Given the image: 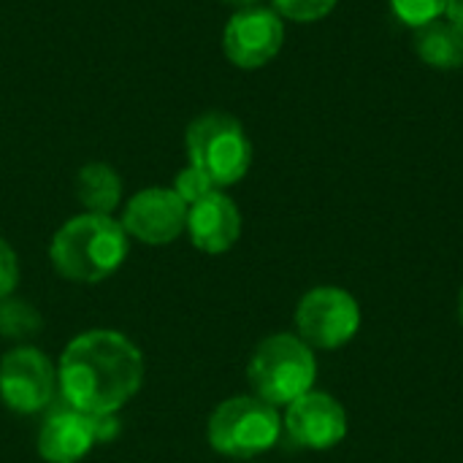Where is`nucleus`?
<instances>
[{
	"mask_svg": "<svg viewBox=\"0 0 463 463\" xmlns=\"http://www.w3.org/2000/svg\"><path fill=\"white\" fill-rule=\"evenodd\" d=\"M285 43V22L274 8L255 5L233 11L222 30V52L241 71L269 65Z\"/></svg>",
	"mask_w": 463,
	"mask_h": 463,
	"instance_id": "nucleus-8",
	"label": "nucleus"
},
{
	"mask_svg": "<svg viewBox=\"0 0 463 463\" xmlns=\"http://www.w3.org/2000/svg\"><path fill=\"white\" fill-rule=\"evenodd\" d=\"M282 437V415L255 393L225 399L206 423L209 448L231 461H252Z\"/></svg>",
	"mask_w": 463,
	"mask_h": 463,
	"instance_id": "nucleus-4",
	"label": "nucleus"
},
{
	"mask_svg": "<svg viewBox=\"0 0 463 463\" xmlns=\"http://www.w3.org/2000/svg\"><path fill=\"white\" fill-rule=\"evenodd\" d=\"M336 3L339 0H271V8L282 19H290L298 24H312V22L326 19L336 8Z\"/></svg>",
	"mask_w": 463,
	"mask_h": 463,
	"instance_id": "nucleus-17",
	"label": "nucleus"
},
{
	"mask_svg": "<svg viewBox=\"0 0 463 463\" xmlns=\"http://www.w3.org/2000/svg\"><path fill=\"white\" fill-rule=\"evenodd\" d=\"M187 163L203 171L220 190L239 184L252 165V141L228 111H206L187 125Z\"/></svg>",
	"mask_w": 463,
	"mask_h": 463,
	"instance_id": "nucleus-5",
	"label": "nucleus"
},
{
	"mask_svg": "<svg viewBox=\"0 0 463 463\" xmlns=\"http://www.w3.org/2000/svg\"><path fill=\"white\" fill-rule=\"evenodd\" d=\"M247 380L258 399L269 402L277 410L288 407L315 388V350L298 334H271L250 355Z\"/></svg>",
	"mask_w": 463,
	"mask_h": 463,
	"instance_id": "nucleus-3",
	"label": "nucleus"
},
{
	"mask_svg": "<svg viewBox=\"0 0 463 463\" xmlns=\"http://www.w3.org/2000/svg\"><path fill=\"white\" fill-rule=\"evenodd\" d=\"M41 328H43V320L33 304L19 301L14 296L0 301V336L3 339H14L24 345L27 339L38 336Z\"/></svg>",
	"mask_w": 463,
	"mask_h": 463,
	"instance_id": "nucleus-15",
	"label": "nucleus"
},
{
	"mask_svg": "<svg viewBox=\"0 0 463 463\" xmlns=\"http://www.w3.org/2000/svg\"><path fill=\"white\" fill-rule=\"evenodd\" d=\"M458 320H461V326H463V288H461V296H458Z\"/></svg>",
	"mask_w": 463,
	"mask_h": 463,
	"instance_id": "nucleus-23",
	"label": "nucleus"
},
{
	"mask_svg": "<svg viewBox=\"0 0 463 463\" xmlns=\"http://www.w3.org/2000/svg\"><path fill=\"white\" fill-rule=\"evenodd\" d=\"M130 252V236L111 214L81 212L65 220L49 244L54 271L71 282L95 285L122 269Z\"/></svg>",
	"mask_w": 463,
	"mask_h": 463,
	"instance_id": "nucleus-2",
	"label": "nucleus"
},
{
	"mask_svg": "<svg viewBox=\"0 0 463 463\" xmlns=\"http://www.w3.org/2000/svg\"><path fill=\"white\" fill-rule=\"evenodd\" d=\"M458 30H461V35H463V0H450L448 3V14H445Z\"/></svg>",
	"mask_w": 463,
	"mask_h": 463,
	"instance_id": "nucleus-21",
	"label": "nucleus"
},
{
	"mask_svg": "<svg viewBox=\"0 0 463 463\" xmlns=\"http://www.w3.org/2000/svg\"><path fill=\"white\" fill-rule=\"evenodd\" d=\"M282 431L296 448L323 453L347 437V412L331 393L312 388L285 407Z\"/></svg>",
	"mask_w": 463,
	"mask_h": 463,
	"instance_id": "nucleus-10",
	"label": "nucleus"
},
{
	"mask_svg": "<svg viewBox=\"0 0 463 463\" xmlns=\"http://www.w3.org/2000/svg\"><path fill=\"white\" fill-rule=\"evenodd\" d=\"M361 331L358 298L336 285L307 290L296 307V334L312 350H339Z\"/></svg>",
	"mask_w": 463,
	"mask_h": 463,
	"instance_id": "nucleus-6",
	"label": "nucleus"
},
{
	"mask_svg": "<svg viewBox=\"0 0 463 463\" xmlns=\"http://www.w3.org/2000/svg\"><path fill=\"white\" fill-rule=\"evenodd\" d=\"M239 463H250V461H239Z\"/></svg>",
	"mask_w": 463,
	"mask_h": 463,
	"instance_id": "nucleus-24",
	"label": "nucleus"
},
{
	"mask_svg": "<svg viewBox=\"0 0 463 463\" xmlns=\"http://www.w3.org/2000/svg\"><path fill=\"white\" fill-rule=\"evenodd\" d=\"M448 3L450 0H391L393 14L399 16V22L410 24L412 30L442 19L448 14Z\"/></svg>",
	"mask_w": 463,
	"mask_h": 463,
	"instance_id": "nucleus-16",
	"label": "nucleus"
},
{
	"mask_svg": "<svg viewBox=\"0 0 463 463\" xmlns=\"http://www.w3.org/2000/svg\"><path fill=\"white\" fill-rule=\"evenodd\" d=\"M90 418H92V429H95L98 445H106V442H114L117 439V434H119L117 415H90Z\"/></svg>",
	"mask_w": 463,
	"mask_h": 463,
	"instance_id": "nucleus-20",
	"label": "nucleus"
},
{
	"mask_svg": "<svg viewBox=\"0 0 463 463\" xmlns=\"http://www.w3.org/2000/svg\"><path fill=\"white\" fill-rule=\"evenodd\" d=\"M225 5H231L233 11H244V8H255L260 5V0H222Z\"/></svg>",
	"mask_w": 463,
	"mask_h": 463,
	"instance_id": "nucleus-22",
	"label": "nucleus"
},
{
	"mask_svg": "<svg viewBox=\"0 0 463 463\" xmlns=\"http://www.w3.org/2000/svg\"><path fill=\"white\" fill-rule=\"evenodd\" d=\"M19 258L14 252V247L0 236V301L14 296L16 285H19Z\"/></svg>",
	"mask_w": 463,
	"mask_h": 463,
	"instance_id": "nucleus-19",
	"label": "nucleus"
},
{
	"mask_svg": "<svg viewBox=\"0 0 463 463\" xmlns=\"http://www.w3.org/2000/svg\"><path fill=\"white\" fill-rule=\"evenodd\" d=\"M95 445L92 418L71 407L52 412L38 431V456L46 463H79Z\"/></svg>",
	"mask_w": 463,
	"mask_h": 463,
	"instance_id": "nucleus-12",
	"label": "nucleus"
},
{
	"mask_svg": "<svg viewBox=\"0 0 463 463\" xmlns=\"http://www.w3.org/2000/svg\"><path fill=\"white\" fill-rule=\"evenodd\" d=\"M119 222L130 239L149 247H163L184 233L187 203L174 187H144L125 203Z\"/></svg>",
	"mask_w": 463,
	"mask_h": 463,
	"instance_id": "nucleus-9",
	"label": "nucleus"
},
{
	"mask_svg": "<svg viewBox=\"0 0 463 463\" xmlns=\"http://www.w3.org/2000/svg\"><path fill=\"white\" fill-rule=\"evenodd\" d=\"M415 52L418 57L437 71H456L463 65L461 30L448 19L429 22L415 30Z\"/></svg>",
	"mask_w": 463,
	"mask_h": 463,
	"instance_id": "nucleus-13",
	"label": "nucleus"
},
{
	"mask_svg": "<svg viewBox=\"0 0 463 463\" xmlns=\"http://www.w3.org/2000/svg\"><path fill=\"white\" fill-rule=\"evenodd\" d=\"M138 345L111 328H90L73 336L57 364V391L71 410L84 415H117L144 385Z\"/></svg>",
	"mask_w": 463,
	"mask_h": 463,
	"instance_id": "nucleus-1",
	"label": "nucleus"
},
{
	"mask_svg": "<svg viewBox=\"0 0 463 463\" xmlns=\"http://www.w3.org/2000/svg\"><path fill=\"white\" fill-rule=\"evenodd\" d=\"M184 233L195 250L206 255H222L241 239V212L228 193L214 190L198 203L187 206Z\"/></svg>",
	"mask_w": 463,
	"mask_h": 463,
	"instance_id": "nucleus-11",
	"label": "nucleus"
},
{
	"mask_svg": "<svg viewBox=\"0 0 463 463\" xmlns=\"http://www.w3.org/2000/svg\"><path fill=\"white\" fill-rule=\"evenodd\" d=\"M171 187L176 190V195H179L187 206H193V203H198L201 198H206L209 193L220 190L203 171H198V168L190 165V163L176 174V179H174Z\"/></svg>",
	"mask_w": 463,
	"mask_h": 463,
	"instance_id": "nucleus-18",
	"label": "nucleus"
},
{
	"mask_svg": "<svg viewBox=\"0 0 463 463\" xmlns=\"http://www.w3.org/2000/svg\"><path fill=\"white\" fill-rule=\"evenodd\" d=\"M76 201L84 212L111 214L122 203V179L109 163H87L76 174Z\"/></svg>",
	"mask_w": 463,
	"mask_h": 463,
	"instance_id": "nucleus-14",
	"label": "nucleus"
},
{
	"mask_svg": "<svg viewBox=\"0 0 463 463\" xmlns=\"http://www.w3.org/2000/svg\"><path fill=\"white\" fill-rule=\"evenodd\" d=\"M57 393V366L33 345L11 347L0 361V399L16 415L43 412Z\"/></svg>",
	"mask_w": 463,
	"mask_h": 463,
	"instance_id": "nucleus-7",
	"label": "nucleus"
}]
</instances>
